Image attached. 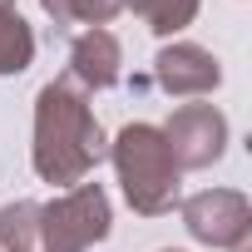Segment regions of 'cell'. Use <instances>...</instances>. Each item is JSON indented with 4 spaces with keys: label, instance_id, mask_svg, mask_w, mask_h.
Returning a JSON list of instances; mask_svg holds the SVG:
<instances>
[{
    "label": "cell",
    "instance_id": "obj_14",
    "mask_svg": "<svg viewBox=\"0 0 252 252\" xmlns=\"http://www.w3.org/2000/svg\"><path fill=\"white\" fill-rule=\"evenodd\" d=\"M163 252H178V247H163Z\"/></svg>",
    "mask_w": 252,
    "mask_h": 252
},
{
    "label": "cell",
    "instance_id": "obj_5",
    "mask_svg": "<svg viewBox=\"0 0 252 252\" xmlns=\"http://www.w3.org/2000/svg\"><path fill=\"white\" fill-rule=\"evenodd\" d=\"M227 114L218 104H178L163 124V144L178 163V173H193V168H213L222 154H227Z\"/></svg>",
    "mask_w": 252,
    "mask_h": 252
},
{
    "label": "cell",
    "instance_id": "obj_9",
    "mask_svg": "<svg viewBox=\"0 0 252 252\" xmlns=\"http://www.w3.org/2000/svg\"><path fill=\"white\" fill-rule=\"evenodd\" d=\"M198 5H203V0H124V10H134L163 40H173L178 30H188L198 20Z\"/></svg>",
    "mask_w": 252,
    "mask_h": 252
},
{
    "label": "cell",
    "instance_id": "obj_2",
    "mask_svg": "<svg viewBox=\"0 0 252 252\" xmlns=\"http://www.w3.org/2000/svg\"><path fill=\"white\" fill-rule=\"evenodd\" d=\"M109 158H114L124 198H129V208L139 218H163V213L178 208L183 173H178V163L163 144L158 124H124L109 144Z\"/></svg>",
    "mask_w": 252,
    "mask_h": 252
},
{
    "label": "cell",
    "instance_id": "obj_15",
    "mask_svg": "<svg viewBox=\"0 0 252 252\" xmlns=\"http://www.w3.org/2000/svg\"><path fill=\"white\" fill-rule=\"evenodd\" d=\"M237 252H247V247H237Z\"/></svg>",
    "mask_w": 252,
    "mask_h": 252
},
{
    "label": "cell",
    "instance_id": "obj_12",
    "mask_svg": "<svg viewBox=\"0 0 252 252\" xmlns=\"http://www.w3.org/2000/svg\"><path fill=\"white\" fill-rule=\"evenodd\" d=\"M40 10H45L50 20H60V25H64V10H69V0H40Z\"/></svg>",
    "mask_w": 252,
    "mask_h": 252
},
{
    "label": "cell",
    "instance_id": "obj_3",
    "mask_svg": "<svg viewBox=\"0 0 252 252\" xmlns=\"http://www.w3.org/2000/svg\"><path fill=\"white\" fill-rule=\"evenodd\" d=\"M114 227L109 193L99 183H74L60 198L40 203V252H89Z\"/></svg>",
    "mask_w": 252,
    "mask_h": 252
},
{
    "label": "cell",
    "instance_id": "obj_4",
    "mask_svg": "<svg viewBox=\"0 0 252 252\" xmlns=\"http://www.w3.org/2000/svg\"><path fill=\"white\" fill-rule=\"evenodd\" d=\"M178 208H183L188 237L213 252H237L252 237V203L237 188H203L193 198H178Z\"/></svg>",
    "mask_w": 252,
    "mask_h": 252
},
{
    "label": "cell",
    "instance_id": "obj_13",
    "mask_svg": "<svg viewBox=\"0 0 252 252\" xmlns=\"http://www.w3.org/2000/svg\"><path fill=\"white\" fill-rule=\"evenodd\" d=\"M0 10H15V0H0Z\"/></svg>",
    "mask_w": 252,
    "mask_h": 252
},
{
    "label": "cell",
    "instance_id": "obj_6",
    "mask_svg": "<svg viewBox=\"0 0 252 252\" xmlns=\"http://www.w3.org/2000/svg\"><path fill=\"white\" fill-rule=\"evenodd\" d=\"M154 79L173 99H203L222 84V64L213 60V50H203L193 40H173L154 55Z\"/></svg>",
    "mask_w": 252,
    "mask_h": 252
},
{
    "label": "cell",
    "instance_id": "obj_1",
    "mask_svg": "<svg viewBox=\"0 0 252 252\" xmlns=\"http://www.w3.org/2000/svg\"><path fill=\"white\" fill-rule=\"evenodd\" d=\"M99 158H109V144L89 109V94L69 79H50L35 94V144H30L35 173L55 188H74L99 168Z\"/></svg>",
    "mask_w": 252,
    "mask_h": 252
},
{
    "label": "cell",
    "instance_id": "obj_8",
    "mask_svg": "<svg viewBox=\"0 0 252 252\" xmlns=\"http://www.w3.org/2000/svg\"><path fill=\"white\" fill-rule=\"evenodd\" d=\"M0 252H40V203L15 198L0 208Z\"/></svg>",
    "mask_w": 252,
    "mask_h": 252
},
{
    "label": "cell",
    "instance_id": "obj_10",
    "mask_svg": "<svg viewBox=\"0 0 252 252\" xmlns=\"http://www.w3.org/2000/svg\"><path fill=\"white\" fill-rule=\"evenodd\" d=\"M35 64V30L20 20V10H0V79L25 74Z\"/></svg>",
    "mask_w": 252,
    "mask_h": 252
},
{
    "label": "cell",
    "instance_id": "obj_11",
    "mask_svg": "<svg viewBox=\"0 0 252 252\" xmlns=\"http://www.w3.org/2000/svg\"><path fill=\"white\" fill-rule=\"evenodd\" d=\"M119 10H124V0H69L64 25H89V30H104Z\"/></svg>",
    "mask_w": 252,
    "mask_h": 252
},
{
    "label": "cell",
    "instance_id": "obj_7",
    "mask_svg": "<svg viewBox=\"0 0 252 252\" xmlns=\"http://www.w3.org/2000/svg\"><path fill=\"white\" fill-rule=\"evenodd\" d=\"M124 79V45L114 30H79L69 45V84L89 89H114Z\"/></svg>",
    "mask_w": 252,
    "mask_h": 252
}]
</instances>
